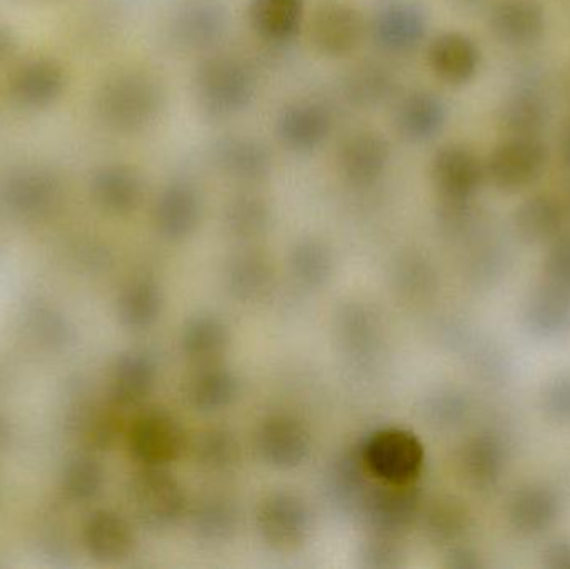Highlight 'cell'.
<instances>
[{"instance_id": "6da1fadb", "label": "cell", "mask_w": 570, "mask_h": 569, "mask_svg": "<svg viewBox=\"0 0 570 569\" xmlns=\"http://www.w3.org/2000/svg\"><path fill=\"white\" fill-rule=\"evenodd\" d=\"M166 106L163 79L150 70L127 69L100 86L96 107L100 119L120 133H139L156 122Z\"/></svg>"}, {"instance_id": "7a4b0ae2", "label": "cell", "mask_w": 570, "mask_h": 569, "mask_svg": "<svg viewBox=\"0 0 570 569\" xmlns=\"http://www.w3.org/2000/svg\"><path fill=\"white\" fill-rule=\"evenodd\" d=\"M256 94V72L246 60L233 53L207 56L194 73L197 106L210 120L239 116L249 109Z\"/></svg>"}, {"instance_id": "3957f363", "label": "cell", "mask_w": 570, "mask_h": 569, "mask_svg": "<svg viewBox=\"0 0 570 569\" xmlns=\"http://www.w3.org/2000/svg\"><path fill=\"white\" fill-rule=\"evenodd\" d=\"M368 23L348 0H321L307 22L308 42L327 59H344L364 42Z\"/></svg>"}, {"instance_id": "277c9868", "label": "cell", "mask_w": 570, "mask_h": 569, "mask_svg": "<svg viewBox=\"0 0 570 569\" xmlns=\"http://www.w3.org/2000/svg\"><path fill=\"white\" fill-rule=\"evenodd\" d=\"M368 32L379 49L401 56L421 46L428 33V16L415 0H379Z\"/></svg>"}, {"instance_id": "5b68a950", "label": "cell", "mask_w": 570, "mask_h": 569, "mask_svg": "<svg viewBox=\"0 0 570 569\" xmlns=\"http://www.w3.org/2000/svg\"><path fill=\"white\" fill-rule=\"evenodd\" d=\"M548 150L539 137H505L489 154L484 169L499 189H524L534 183L546 167Z\"/></svg>"}, {"instance_id": "8992f818", "label": "cell", "mask_w": 570, "mask_h": 569, "mask_svg": "<svg viewBox=\"0 0 570 569\" xmlns=\"http://www.w3.org/2000/svg\"><path fill=\"white\" fill-rule=\"evenodd\" d=\"M334 127L332 110L317 99L288 102L277 117V137L292 153L305 154L318 149Z\"/></svg>"}, {"instance_id": "52a82bcc", "label": "cell", "mask_w": 570, "mask_h": 569, "mask_svg": "<svg viewBox=\"0 0 570 569\" xmlns=\"http://www.w3.org/2000/svg\"><path fill=\"white\" fill-rule=\"evenodd\" d=\"M391 156V144L384 134L358 129L347 134L338 144L337 164L348 183L371 186L384 176Z\"/></svg>"}, {"instance_id": "ba28073f", "label": "cell", "mask_w": 570, "mask_h": 569, "mask_svg": "<svg viewBox=\"0 0 570 569\" xmlns=\"http://www.w3.org/2000/svg\"><path fill=\"white\" fill-rule=\"evenodd\" d=\"M0 196L12 213L40 217L49 214L59 204L62 186L49 170L20 167L3 179Z\"/></svg>"}, {"instance_id": "9c48e42d", "label": "cell", "mask_w": 570, "mask_h": 569, "mask_svg": "<svg viewBox=\"0 0 570 569\" xmlns=\"http://www.w3.org/2000/svg\"><path fill=\"white\" fill-rule=\"evenodd\" d=\"M432 180L448 203H468L481 186L485 169L479 157L461 144L442 146L432 157Z\"/></svg>"}, {"instance_id": "30bf717a", "label": "cell", "mask_w": 570, "mask_h": 569, "mask_svg": "<svg viewBox=\"0 0 570 569\" xmlns=\"http://www.w3.org/2000/svg\"><path fill=\"white\" fill-rule=\"evenodd\" d=\"M489 27L502 43L531 46L544 33V7L538 0H498L489 10Z\"/></svg>"}, {"instance_id": "8fae6325", "label": "cell", "mask_w": 570, "mask_h": 569, "mask_svg": "<svg viewBox=\"0 0 570 569\" xmlns=\"http://www.w3.org/2000/svg\"><path fill=\"white\" fill-rule=\"evenodd\" d=\"M428 63L442 82L449 86H464L478 73L481 50L465 33H439L429 43Z\"/></svg>"}, {"instance_id": "7c38bea8", "label": "cell", "mask_w": 570, "mask_h": 569, "mask_svg": "<svg viewBox=\"0 0 570 569\" xmlns=\"http://www.w3.org/2000/svg\"><path fill=\"white\" fill-rule=\"evenodd\" d=\"M445 119L448 110L444 102L431 90H411L395 104V130L409 143H428L434 139L444 127Z\"/></svg>"}, {"instance_id": "4fadbf2b", "label": "cell", "mask_w": 570, "mask_h": 569, "mask_svg": "<svg viewBox=\"0 0 570 569\" xmlns=\"http://www.w3.org/2000/svg\"><path fill=\"white\" fill-rule=\"evenodd\" d=\"M226 30V12L214 2H193L174 17L173 40L187 50L209 49Z\"/></svg>"}, {"instance_id": "5bb4252c", "label": "cell", "mask_w": 570, "mask_h": 569, "mask_svg": "<svg viewBox=\"0 0 570 569\" xmlns=\"http://www.w3.org/2000/svg\"><path fill=\"white\" fill-rule=\"evenodd\" d=\"M217 166L240 180H261L271 173V153L263 143L247 136H227L213 147Z\"/></svg>"}, {"instance_id": "9a60e30c", "label": "cell", "mask_w": 570, "mask_h": 569, "mask_svg": "<svg viewBox=\"0 0 570 569\" xmlns=\"http://www.w3.org/2000/svg\"><path fill=\"white\" fill-rule=\"evenodd\" d=\"M304 0H250L249 22L254 32L271 43H287L301 32Z\"/></svg>"}, {"instance_id": "2e32d148", "label": "cell", "mask_w": 570, "mask_h": 569, "mask_svg": "<svg viewBox=\"0 0 570 569\" xmlns=\"http://www.w3.org/2000/svg\"><path fill=\"white\" fill-rule=\"evenodd\" d=\"M66 87L62 67L52 60L39 59L17 70L12 79L13 97L26 106L42 107L53 102Z\"/></svg>"}, {"instance_id": "e0dca14e", "label": "cell", "mask_w": 570, "mask_h": 569, "mask_svg": "<svg viewBox=\"0 0 570 569\" xmlns=\"http://www.w3.org/2000/svg\"><path fill=\"white\" fill-rule=\"evenodd\" d=\"M395 76L384 63L365 60L344 77V96L358 109H375L395 90Z\"/></svg>"}, {"instance_id": "ac0fdd59", "label": "cell", "mask_w": 570, "mask_h": 569, "mask_svg": "<svg viewBox=\"0 0 570 569\" xmlns=\"http://www.w3.org/2000/svg\"><path fill=\"white\" fill-rule=\"evenodd\" d=\"M422 451L407 434H382L371 447V464L389 480L405 481L417 473Z\"/></svg>"}, {"instance_id": "d6986e66", "label": "cell", "mask_w": 570, "mask_h": 569, "mask_svg": "<svg viewBox=\"0 0 570 569\" xmlns=\"http://www.w3.org/2000/svg\"><path fill=\"white\" fill-rule=\"evenodd\" d=\"M92 194L104 209L126 214L140 203L142 183L139 174L130 167L107 166L94 176Z\"/></svg>"}, {"instance_id": "ffe728a7", "label": "cell", "mask_w": 570, "mask_h": 569, "mask_svg": "<svg viewBox=\"0 0 570 569\" xmlns=\"http://www.w3.org/2000/svg\"><path fill=\"white\" fill-rule=\"evenodd\" d=\"M83 541L87 551L100 561H114L126 557L132 543L126 521L107 511H99L87 520Z\"/></svg>"}, {"instance_id": "44dd1931", "label": "cell", "mask_w": 570, "mask_h": 569, "mask_svg": "<svg viewBox=\"0 0 570 569\" xmlns=\"http://www.w3.org/2000/svg\"><path fill=\"white\" fill-rule=\"evenodd\" d=\"M156 213L159 226L166 233L183 234L196 223L199 200L193 187L184 183H174L160 194Z\"/></svg>"}, {"instance_id": "7402d4cb", "label": "cell", "mask_w": 570, "mask_h": 569, "mask_svg": "<svg viewBox=\"0 0 570 569\" xmlns=\"http://www.w3.org/2000/svg\"><path fill=\"white\" fill-rule=\"evenodd\" d=\"M564 209L552 196H535L525 200L515 214L519 233L531 241H544L561 229Z\"/></svg>"}, {"instance_id": "603a6c76", "label": "cell", "mask_w": 570, "mask_h": 569, "mask_svg": "<svg viewBox=\"0 0 570 569\" xmlns=\"http://www.w3.org/2000/svg\"><path fill=\"white\" fill-rule=\"evenodd\" d=\"M544 124V104L534 94L519 92L509 97L499 114V126L505 137H538Z\"/></svg>"}, {"instance_id": "cb8c5ba5", "label": "cell", "mask_w": 570, "mask_h": 569, "mask_svg": "<svg viewBox=\"0 0 570 569\" xmlns=\"http://www.w3.org/2000/svg\"><path fill=\"white\" fill-rule=\"evenodd\" d=\"M556 500L544 490L521 491L512 501L511 520L521 531L538 533L551 524L556 518Z\"/></svg>"}, {"instance_id": "d4e9b609", "label": "cell", "mask_w": 570, "mask_h": 569, "mask_svg": "<svg viewBox=\"0 0 570 569\" xmlns=\"http://www.w3.org/2000/svg\"><path fill=\"white\" fill-rule=\"evenodd\" d=\"M100 487H102V471L90 458L80 457L70 460L63 470L62 490L69 500H90L99 493Z\"/></svg>"}, {"instance_id": "484cf974", "label": "cell", "mask_w": 570, "mask_h": 569, "mask_svg": "<svg viewBox=\"0 0 570 569\" xmlns=\"http://www.w3.org/2000/svg\"><path fill=\"white\" fill-rule=\"evenodd\" d=\"M160 421L146 420L137 424L132 433V448L137 457L146 461H156L166 457L169 448L166 428Z\"/></svg>"}, {"instance_id": "4316f807", "label": "cell", "mask_w": 570, "mask_h": 569, "mask_svg": "<svg viewBox=\"0 0 570 569\" xmlns=\"http://www.w3.org/2000/svg\"><path fill=\"white\" fill-rule=\"evenodd\" d=\"M546 271H548L552 290L570 296V237L559 241L549 256Z\"/></svg>"}, {"instance_id": "83f0119b", "label": "cell", "mask_w": 570, "mask_h": 569, "mask_svg": "<svg viewBox=\"0 0 570 569\" xmlns=\"http://www.w3.org/2000/svg\"><path fill=\"white\" fill-rule=\"evenodd\" d=\"M144 383H146V370H144V364L139 360L129 357L117 367V394L122 400L129 401L137 398V394L142 391Z\"/></svg>"}, {"instance_id": "f1b7e54d", "label": "cell", "mask_w": 570, "mask_h": 569, "mask_svg": "<svg viewBox=\"0 0 570 569\" xmlns=\"http://www.w3.org/2000/svg\"><path fill=\"white\" fill-rule=\"evenodd\" d=\"M17 40L13 33L6 27L0 26V60L9 57L16 50Z\"/></svg>"}, {"instance_id": "f546056e", "label": "cell", "mask_w": 570, "mask_h": 569, "mask_svg": "<svg viewBox=\"0 0 570 569\" xmlns=\"http://www.w3.org/2000/svg\"><path fill=\"white\" fill-rule=\"evenodd\" d=\"M561 153L562 159H564L566 166L570 169V119L562 127L561 133Z\"/></svg>"}, {"instance_id": "4dcf8cb0", "label": "cell", "mask_w": 570, "mask_h": 569, "mask_svg": "<svg viewBox=\"0 0 570 569\" xmlns=\"http://www.w3.org/2000/svg\"><path fill=\"white\" fill-rule=\"evenodd\" d=\"M3 436H6V426H3V423H0V441H2Z\"/></svg>"}, {"instance_id": "1f68e13d", "label": "cell", "mask_w": 570, "mask_h": 569, "mask_svg": "<svg viewBox=\"0 0 570 569\" xmlns=\"http://www.w3.org/2000/svg\"><path fill=\"white\" fill-rule=\"evenodd\" d=\"M568 94H569V97H570V77H569V80H568Z\"/></svg>"}]
</instances>
